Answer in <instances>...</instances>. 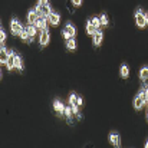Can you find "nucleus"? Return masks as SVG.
Returning <instances> with one entry per match:
<instances>
[{
  "instance_id": "7c9ffc66",
  "label": "nucleus",
  "mask_w": 148,
  "mask_h": 148,
  "mask_svg": "<svg viewBox=\"0 0 148 148\" xmlns=\"http://www.w3.org/2000/svg\"><path fill=\"white\" fill-rule=\"evenodd\" d=\"M147 121H148V109H147Z\"/></svg>"
},
{
  "instance_id": "f8f14e48",
  "label": "nucleus",
  "mask_w": 148,
  "mask_h": 148,
  "mask_svg": "<svg viewBox=\"0 0 148 148\" xmlns=\"http://www.w3.org/2000/svg\"><path fill=\"white\" fill-rule=\"evenodd\" d=\"M59 22H60V16H59L56 12H52L49 14V23L52 26H58Z\"/></svg>"
},
{
  "instance_id": "20e7f679",
  "label": "nucleus",
  "mask_w": 148,
  "mask_h": 148,
  "mask_svg": "<svg viewBox=\"0 0 148 148\" xmlns=\"http://www.w3.org/2000/svg\"><path fill=\"white\" fill-rule=\"evenodd\" d=\"M22 29H23V26L20 25V22L17 19H12L10 20V30H12V33L14 36H19V33L22 32Z\"/></svg>"
},
{
  "instance_id": "4be33fe9",
  "label": "nucleus",
  "mask_w": 148,
  "mask_h": 148,
  "mask_svg": "<svg viewBox=\"0 0 148 148\" xmlns=\"http://www.w3.org/2000/svg\"><path fill=\"white\" fill-rule=\"evenodd\" d=\"M76 97L78 95H75V94H71L69 95V105H75L76 103Z\"/></svg>"
},
{
  "instance_id": "c85d7f7f",
  "label": "nucleus",
  "mask_w": 148,
  "mask_h": 148,
  "mask_svg": "<svg viewBox=\"0 0 148 148\" xmlns=\"http://www.w3.org/2000/svg\"><path fill=\"white\" fill-rule=\"evenodd\" d=\"M145 19H147V25H148V12L145 13Z\"/></svg>"
},
{
  "instance_id": "412c9836",
  "label": "nucleus",
  "mask_w": 148,
  "mask_h": 148,
  "mask_svg": "<svg viewBox=\"0 0 148 148\" xmlns=\"http://www.w3.org/2000/svg\"><path fill=\"white\" fill-rule=\"evenodd\" d=\"M99 20H101V25H102V26H108V16H106L105 13H102V14L99 16Z\"/></svg>"
},
{
  "instance_id": "6ab92c4d",
  "label": "nucleus",
  "mask_w": 148,
  "mask_h": 148,
  "mask_svg": "<svg viewBox=\"0 0 148 148\" xmlns=\"http://www.w3.org/2000/svg\"><path fill=\"white\" fill-rule=\"evenodd\" d=\"M76 46H78V45H76L75 38H71V39H68V40H66V48H68L69 50H75L76 49Z\"/></svg>"
},
{
  "instance_id": "9d476101",
  "label": "nucleus",
  "mask_w": 148,
  "mask_h": 148,
  "mask_svg": "<svg viewBox=\"0 0 148 148\" xmlns=\"http://www.w3.org/2000/svg\"><path fill=\"white\" fill-rule=\"evenodd\" d=\"M109 141H111V144H112L114 147H121V137H119L118 132H111Z\"/></svg>"
},
{
  "instance_id": "2eb2a0df",
  "label": "nucleus",
  "mask_w": 148,
  "mask_h": 148,
  "mask_svg": "<svg viewBox=\"0 0 148 148\" xmlns=\"http://www.w3.org/2000/svg\"><path fill=\"white\" fill-rule=\"evenodd\" d=\"M26 30H27V33H29V36H30L32 39L36 38V35H38V27H36L35 25H27V26H26Z\"/></svg>"
},
{
  "instance_id": "f257e3e1",
  "label": "nucleus",
  "mask_w": 148,
  "mask_h": 148,
  "mask_svg": "<svg viewBox=\"0 0 148 148\" xmlns=\"http://www.w3.org/2000/svg\"><path fill=\"white\" fill-rule=\"evenodd\" d=\"M62 36H63V39H71V38H75L76 36V27L71 23V22H66V25H65V29L62 30Z\"/></svg>"
},
{
  "instance_id": "a878e982",
  "label": "nucleus",
  "mask_w": 148,
  "mask_h": 148,
  "mask_svg": "<svg viewBox=\"0 0 148 148\" xmlns=\"http://www.w3.org/2000/svg\"><path fill=\"white\" fill-rule=\"evenodd\" d=\"M71 1H72V4L76 6V7H79V6L82 4V0H71Z\"/></svg>"
},
{
  "instance_id": "39448f33",
  "label": "nucleus",
  "mask_w": 148,
  "mask_h": 148,
  "mask_svg": "<svg viewBox=\"0 0 148 148\" xmlns=\"http://www.w3.org/2000/svg\"><path fill=\"white\" fill-rule=\"evenodd\" d=\"M49 40H50V33L48 32V29L46 30H42L40 35H39V46L40 48H45L49 43Z\"/></svg>"
},
{
  "instance_id": "6e6552de",
  "label": "nucleus",
  "mask_w": 148,
  "mask_h": 148,
  "mask_svg": "<svg viewBox=\"0 0 148 148\" xmlns=\"http://www.w3.org/2000/svg\"><path fill=\"white\" fill-rule=\"evenodd\" d=\"M48 25H49V17H43V16H40L35 26L42 32V30H46V29H48Z\"/></svg>"
},
{
  "instance_id": "b1692460",
  "label": "nucleus",
  "mask_w": 148,
  "mask_h": 148,
  "mask_svg": "<svg viewBox=\"0 0 148 148\" xmlns=\"http://www.w3.org/2000/svg\"><path fill=\"white\" fill-rule=\"evenodd\" d=\"M0 42H1V45H4V42H6V33L3 29L0 30Z\"/></svg>"
},
{
  "instance_id": "dca6fc26",
  "label": "nucleus",
  "mask_w": 148,
  "mask_h": 148,
  "mask_svg": "<svg viewBox=\"0 0 148 148\" xmlns=\"http://www.w3.org/2000/svg\"><path fill=\"white\" fill-rule=\"evenodd\" d=\"M63 115L66 116L68 122L72 124V115H73V111H72V106H71V105H69V106H65V112H63Z\"/></svg>"
},
{
  "instance_id": "ddd939ff",
  "label": "nucleus",
  "mask_w": 148,
  "mask_h": 148,
  "mask_svg": "<svg viewBox=\"0 0 148 148\" xmlns=\"http://www.w3.org/2000/svg\"><path fill=\"white\" fill-rule=\"evenodd\" d=\"M19 38H20V39H22L23 42H26V43H30V42L33 40V39H32V38L29 36V33H27L26 27H23V29H22V32L19 33Z\"/></svg>"
},
{
  "instance_id": "bb28decb",
  "label": "nucleus",
  "mask_w": 148,
  "mask_h": 148,
  "mask_svg": "<svg viewBox=\"0 0 148 148\" xmlns=\"http://www.w3.org/2000/svg\"><path fill=\"white\" fill-rule=\"evenodd\" d=\"M76 103L81 106V105H84V98L82 97H76Z\"/></svg>"
},
{
  "instance_id": "cd10ccee",
  "label": "nucleus",
  "mask_w": 148,
  "mask_h": 148,
  "mask_svg": "<svg viewBox=\"0 0 148 148\" xmlns=\"http://www.w3.org/2000/svg\"><path fill=\"white\" fill-rule=\"evenodd\" d=\"M145 103H148V88L145 89Z\"/></svg>"
},
{
  "instance_id": "423d86ee",
  "label": "nucleus",
  "mask_w": 148,
  "mask_h": 148,
  "mask_svg": "<svg viewBox=\"0 0 148 148\" xmlns=\"http://www.w3.org/2000/svg\"><path fill=\"white\" fill-rule=\"evenodd\" d=\"M14 59H16V53L12 50L7 53V58H6V68L7 71H13L16 66H14Z\"/></svg>"
},
{
  "instance_id": "aec40b11",
  "label": "nucleus",
  "mask_w": 148,
  "mask_h": 148,
  "mask_svg": "<svg viewBox=\"0 0 148 148\" xmlns=\"http://www.w3.org/2000/svg\"><path fill=\"white\" fill-rule=\"evenodd\" d=\"M140 79H141V81H147L148 79V66H144V68L140 71Z\"/></svg>"
},
{
  "instance_id": "f3484780",
  "label": "nucleus",
  "mask_w": 148,
  "mask_h": 148,
  "mask_svg": "<svg viewBox=\"0 0 148 148\" xmlns=\"http://www.w3.org/2000/svg\"><path fill=\"white\" fill-rule=\"evenodd\" d=\"M119 75H121V78L127 79V78L130 76V68H128L127 65H122V66L119 68Z\"/></svg>"
},
{
  "instance_id": "4468645a",
  "label": "nucleus",
  "mask_w": 148,
  "mask_h": 148,
  "mask_svg": "<svg viewBox=\"0 0 148 148\" xmlns=\"http://www.w3.org/2000/svg\"><path fill=\"white\" fill-rule=\"evenodd\" d=\"M97 30H98V29L95 27V25L92 23V20H86V33L91 35V36H94Z\"/></svg>"
},
{
  "instance_id": "9b49d317",
  "label": "nucleus",
  "mask_w": 148,
  "mask_h": 148,
  "mask_svg": "<svg viewBox=\"0 0 148 148\" xmlns=\"http://www.w3.org/2000/svg\"><path fill=\"white\" fill-rule=\"evenodd\" d=\"M53 109H55L59 115H63V112H65V105H63L59 99H55V101H53Z\"/></svg>"
},
{
  "instance_id": "1a4fd4ad",
  "label": "nucleus",
  "mask_w": 148,
  "mask_h": 148,
  "mask_svg": "<svg viewBox=\"0 0 148 148\" xmlns=\"http://www.w3.org/2000/svg\"><path fill=\"white\" fill-rule=\"evenodd\" d=\"M102 40H103V33L98 29V30L95 32V35L92 36V43H94V46H101Z\"/></svg>"
},
{
  "instance_id": "393cba45",
  "label": "nucleus",
  "mask_w": 148,
  "mask_h": 148,
  "mask_svg": "<svg viewBox=\"0 0 148 148\" xmlns=\"http://www.w3.org/2000/svg\"><path fill=\"white\" fill-rule=\"evenodd\" d=\"M38 4H40V6H48L50 3H49V0H38Z\"/></svg>"
},
{
  "instance_id": "c756f323",
  "label": "nucleus",
  "mask_w": 148,
  "mask_h": 148,
  "mask_svg": "<svg viewBox=\"0 0 148 148\" xmlns=\"http://www.w3.org/2000/svg\"><path fill=\"white\" fill-rule=\"evenodd\" d=\"M145 147H147V148H148V140H147V143H145Z\"/></svg>"
},
{
  "instance_id": "a211bd4d",
  "label": "nucleus",
  "mask_w": 148,
  "mask_h": 148,
  "mask_svg": "<svg viewBox=\"0 0 148 148\" xmlns=\"http://www.w3.org/2000/svg\"><path fill=\"white\" fill-rule=\"evenodd\" d=\"M14 66H16V69H19L20 72L23 71V59H22V56L16 55V59H14Z\"/></svg>"
},
{
  "instance_id": "f03ea898",
  "label": "nucleus",
  "mask_w": 148,
  "mask_h": 148,
  "mask_svg": "<svg viewBox=\"0 0 148 148\" xmlns=\"http://www.w3.org/2000/svg\"><path fill=\"white\" fill-rule=\"evenodd\" d=\"M135 23H137V26L140 27V29H144L145 26H147V19H145V13L141 10V9H138L137 12H135Z\"/></svg>"
},
{
  "instance_id": "0eeeda50",
  "label": "nucleus",
  "mask_w": 148,
  "mask_h": 148,
  "mask_svg": "<svg viewBox=\"0 0 148 148\" xmlns=\"http://www.w3.org/2000/svg\"><path fill=\"white\" fill-rule=\"evenodd\" d=\"M39 14H38V12H36V9H30L29 12H27V22H29V25H36V22L39 20Z\"/></svg>"
},
{
  "instance_id": "5701e85b",
  "label": "nucleus",
  "mask_w": 148,
  "mask_h": 148,
  "mask_svg": "<svg viewBox=\"0 0 148 148\" xmlns=\"http://www.w3.org/2000/svg\"><path fill=\"white\" fill-rule=\"evenodd\" d=\"M92 23L95 25V27H97V29H99V27L102 26V25H101V20H99V17H94V19H92Z\"/></svg>"
},
{
  "instance_id": "7ed1b4c3",
  "label": "nucleus",
  "mask_w": 148,
  "mask_h": 148,
  "mask_svg": "<svg viewBox=\"0 0 148 148\" xmlns=\"http://www.w3.org/2000/svg\"><path fill=\"white\" fill-rule=\"evenodd\" d=\"M144 103H145V89H144V91H141L140 94H137V97L134 98L132 105H134V108L138 111V109H141V108L144 106Z\"/></svg>"
}]
</instances>
